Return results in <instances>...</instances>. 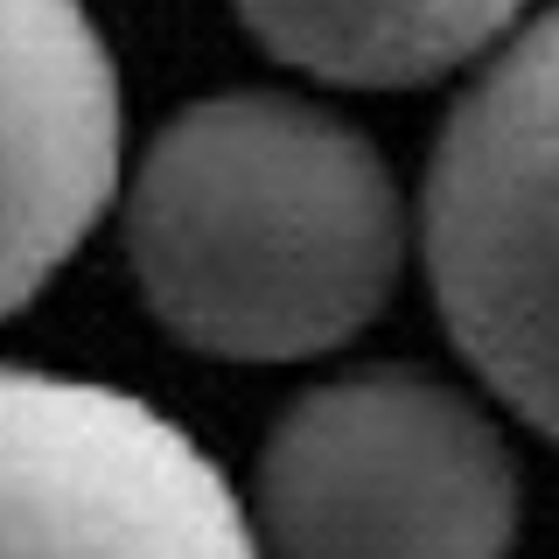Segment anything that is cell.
Returning <instances> with one entry per match:
<instances>
[{
    "label": "cell",
    "mask_w": 559,
    "mask_h": 559,
    "mask_svg": "<svg viewBox=\"0 0 559 559\" xmlns=\"http://www.w3.org/2000/svg\"><path fill=\"white\" fill-rule=\"evenodd\" d=\"M280 63L349 92H413L476 63L524 0H238Z\"/></svg>",
    "instance_id": "6"
},
{
    "label": "cell",
    "mask_w": 559,
    "mask_h": 559,
    "mask_svg": "<svg viewBox=\"0 0 559 559\" xmlns=\"http://www.w3.org/2000/svg\"><path fill=\"white\" fill-rule=\"evenodd\" d=\"M419 238L454 349L559 441V8L462 92L427 162Z\"/></svg>",
    "instance_id": "3"
},
{
    "label": "cell",
    "mask_w": 559,
    "mask_h": 559,
    "mask_svg": "<svg viewBox=\"0 0 559 559\" xmlns=\"http://www.w3.org/2000/svg\"><path fill=\"white\" fill-rule=\"evenodd\" d=\"M406 252L392 168L357 127L280 92L175 112L127 189V259L154 322L203 357L294 364L349 343Z\"/></svg>",
    "instance_id": "1"
},
{
    "label": "cell",
    "mask_w": 559,
    "mask_h": 559,
    "mask_svg": "<svg viewBox=\"0 0 559 559\" xmlns=\"http://www.w3.org/2000/svg\"><path fill=\"white\" fill-rule=\"evenodd\" d=\"M119 147V63L84 0H0V322L92 238Z\"/></svg>",
    "instance_id": "5"
},
{
    "label": "cell",
    "mask_w": 559,
    "mask_h": 559,
    "mask_svg": "<svg viewBox=\"0 0 559 559\" xmlns=\"http://www.w3.org/2000/svg\"><path fill=\"white\" fill-rule=\"evenodd\" d=\"M0 559H259V532L162 406L0 364Z\"/></svg>",
    "instance_id": "4"
},
{
    "label": "cell",
    "mask_w": 559,
    "mask_h": 559,
    "mask_svg": "<svg viewBox=\"0 0 559 559\" xmlns=\"http://www.w3.org/2000/svg\"><path fill=\"white\" fill-rule=\"evenodd\" d=\"M252 532L273 559H511L518 468L462 392L357 371L280 413L252 476Z\"/></svg>",
    "instance_id": "2"
}]
</instances>
